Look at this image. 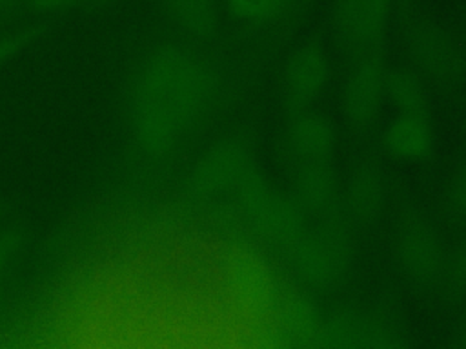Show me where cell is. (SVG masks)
<instances>
[{
    "mask_svg": "<svg viewBox=\"0 0 466 349\" xmlns=\"http://www.w3.org/2000/svg\"><path fill=\"white\" fill-rule=\"evenodd\" d=\"M175 11L197 27H209L213 24L211 0H173Z\"/></svg>",
    "mask_w": 466,
    "mask_h": 349,
    "instance_id": "6da1fadb",
    "label": "cell"
},
{
    "mask_svg": "<svg viewBox=\"0 0 466 349\" xmlns=\"http://www.w3.org/2000/svg\"><path fill=\"white\" fill-rule=\"evenodd\" d=\"M233 13L242 18L266 22L273 16L275 0H229Z\"/></svg>",
    "mask_w": 466,
    "mask_h": 349,
    "instance_id": "7a4b0ae2",
    "label": "cell"
}]
</instances>
